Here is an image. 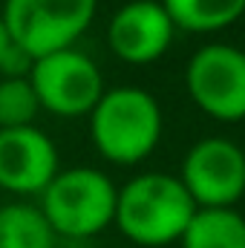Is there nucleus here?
Masks as SVG:
<instances>
[{
    "mask_svg": "<svg viewBox=\"0 0 245 248\" xmlns=\"http://www.w3.org/2000/svg\"><path fill=\"white\" fill-rule=\"evenodd\" d=\"M193 214L196 202L184 190L179 176L138 173L119 187L113 222L130 243L141 248H162L182 240Z\"/></svg>",
    "mask_w": 245,
    "mask_h": 248,
    "instance_id": "f257e3e1",
    "label": "nucleus"
},
{
    "mask_svg": "<svg viewBox=\"0 0 245 248\" xmlns=\"http://www.w3.org/2000/svg\"><path fill=\"white\" fill-rule=\"evenodd\" d=\"M119 187L95 168H69L41 193V214L55 237H95L116 219Z\"/></svg>",
    "mask_w": 245,
    "mask_h": 248,
    "instance_id": "7ed1b4c3",
    "label": "nucleus"
},
{
    "mask_svg": "<svg viewBox=\"0 0 245 248\" xmlns=\"http://www.w3.org/2000/svg\"><path fill=\"white\" fill-rule=\"evenodd\" d=\"M55 141L35 124L0 130V187L12 193H44L58 176Z\"/></svg>",
    "mask_w": 245,
    "mask_h": 248,
    "instance_id": "1a4fd4ad",
    "label": "nucleus"
},
{
    "mask_svg": "<svg viewBox=\"0 0 245 248\" xmlns=\"http://www.w3.org/2000/svg\"><path fill=\"white\" fill-rule=\"evenodd\" d=\"M32 90L41 110L61 119L90 116L104 95V78L98 63L78 49H61L32 63Z\"/></svg>",
    "mask_w": 245,
    "mask_h": 248,
    "instance_id": "39448f33",
    "label": "nucleus"
},
{
    "mask_svg": "<svg viewBox=\"0 0 245 248\" xmlns=\"http://www.w3.org/2000/svg\"><path fill=\"white\" fill-rule=\"evenodd\" d=\"M41 104L29 78H0V130L29 127Z\"/></svg>",
    "mask_w": 245,
    "mask_h": 248,
    "instance_id": "ddd939ff",
    "label": "nucleus"
},
{
    "mask_svg": "<svg viewBox=\"0 0 245 248\" xmlns=\"http://www.w3.org/2000/svg\"><path fill=\"white\" fill-rule=\"evenodd\" d=\"M176 29L216 32L245 15V0H159Z\"/></svg>",
    "mask_w": 245,
    "mask_h": 248,
    "instance_id": "9b49d317",
    "label": "nucleus"
},
{
    "mask_svg": "<svg viewBox=\"0 0 245 248\" xmlns=\"http://www.w3.org/2000/svg\"><path fill=\"white\" fill-rule=\"evenodd\" d=\"M9 46H12V35H9L6 23H3V17H0V66H3V58H6Z\"/></svg>",
    "mask_w": 245,
    "mask_h": 248,
    "instance_id": "4468645a",
    "label": "nucleus"
},
{
    "mask_svg": "<svg viewBox=\"0 0 245 248\" xmlns=\"http://www.w3.org/2000/svg\"><path fill=\"white\" fill-rule=\"evenodd\" d=\"M179 182L196 208H234L245 193V150L225 136H205L187 147Z\"/></svg>",
    "mask_w": 245,
    "mask_h": 248,
    "instance_id": "0eeeda50",
    "label": "nucleus"
},
{
    "mask_svg": "<svg viewBox=\"0 0 245 248\" xmlns=\"http://www.w3.org/2000/svg\"><path fill=\"white\" fill-rule=\"evenodd\" d=\"M3 23L12 41L35 61L72 44L90 29L98 0H3Z\"/></svg>",
    "mask_w": 245,
    "mask_h": 248,
    "instance_id": "20e7f679",
    "label": "nucleus"
},
{
    "mask_svg": "<svg viewBox=\"0 0 245 248\" xmlns=\"http://www.w3.org/2000/svg\"><path fill=\"white\" fill-rule=\"evenodd\" d=\"M184 87L193 104L219 122L245 119V52L231 44L199 46L184 69Z\"/></svg>",
    "mask_w": 245,
    "mask_h": 248,
    "instance_id": "423d86ee",
    "label": "nucleus"
},
{
    "mask_svg": "<svg viewBox=\"0 0 245 248\" xmlns=\"http://www.w3.org/2000/svg\"><path fill=\"white\" fill-rule=\"evenodd\" d=\"M176 38V26L159 0H130L110 17L107 44L124 63L159 61Z\"/></svg>",
    "mask_w": 245,
    "mask_h": 248,
    "instance_id": "6e6552de",
    "label": "nucleus"
},
{
    "mask_svg": "<svg viewBox=\"0 0 245 248\" xmlns=\"http://www.w3.org/2000/svg\"><path fill=\"white\" fill-rule=\"evenodd\" d=\"M182 248H245V217L237 208H196Z\"/></svg>",
    "mask_w": 245,
    "mask_h": 248,
    "instance_id": "9d476101",
    "label": "nucleus"
},
{
    "mask_svg": "<svg viewBox=\"0 0 245 248\" xmlns=\"http://www.w3.org/2000/svg\"><path fill=\"white\" fill-rule=\"evenodd\" d=\"M165 116L141 87L104 90L101 101L90 113V136L98 153L113 165H138L162 141Z\"/></svg>",
    "mask_w": 245,
    "mask_h": 248,
    "instance_id": "f03ea898",
    "label": "nucleus"
},
{
    "mask_svg": "<svg viewBox=\"0 0 245 248\" xmlns=\"http://www.w3.org/2000/svg\"><path fill=\"white\" fill-rule=\"evenodd\" d=\"M0 248H55V231L41 208L9 202L0 208Z\"/></svg>",
    "mask_w": 245,
    "mask_h": 248,
    "instance_id": "f8f14e48",
    "label": "nucleus"
}]
</instances>
